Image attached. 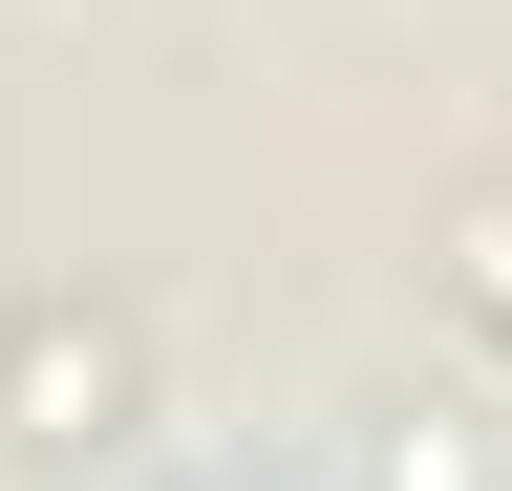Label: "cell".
Returning a JSON list of instances; mask_svg holds the SVG:
<instances>
[{
	"label": "cell",
	"instance_id": "1",
	"mask_svg": "<svg viewBox=\"0 0 512 491\" xmlns=\"http://www.w3.org/2000/svg\"><path fill=\"white\" fill-rule=\"evenodd\" d=\"M491 299H512V235H491Z\"/></svg>",
	"mask_w": 512,
	"mask_h": 491
}]
</instances>
